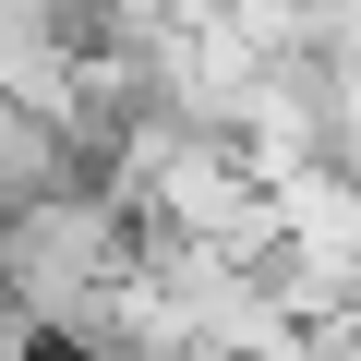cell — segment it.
<instances>
[{"label": "cell", "mask_w": 361, "mask_h": 361, "mask_svg": "<svg viewBox=\"0 0 361 361\" xmlns=\"http://www.w3.org/2000/svg\"><path fill=\"white\" fill-rule=\"evenodd\" d=\"M349 313H361V265H349Z\"/></svg>", "instance_id": "cell-1"}]
</instances>
